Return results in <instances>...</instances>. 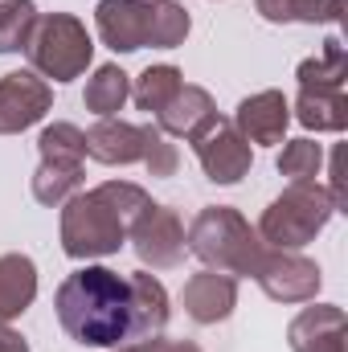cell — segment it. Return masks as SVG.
Returning <instances> with one entry per match:
<instances>
[{
    "mask_svg": "<svg viewBox=\"0 0 348 352\" xmlns=\"http://www.w3.org/2000/svg\"><path fill=\"white\" fill-rule=\"evenodd\" d=\"M54 307L74 344H90V349L131 344V291L127 278L111 266L74 270L58 287Z\"/></svg>",
    "mask_w": 348,
    "mask_h": 352,
    "instance_id": "1",
    "label": "cell"
},
{
    "mask_svg": "<svg viewBox=\"0 0 348 352\" xmlns=\"http://www.w3.org/2000/svg\"><path fill=\"white\" fill-rule=\"evenodd\" d=\"M152 209V197L131 180H107L90 192H74L62 209V250L78 263L115 254L131 226Z\"/></svg>",
    "mask_w": 348,
    "mask_h": 352,
    "instance_id": "2",
    "label": "cell"
},
{
    "mask_svg": "<svg viewBox=\"0 0 348 352\" xmlns=\"http://www.w3.org/2000/svg\"><path fill=\"white\" fill-rule=\"evenodd\" d=\"M184 246L209 266V270H221V274H250L259 270L262 254H266V242L259 238V230H250V221L230 209V205H209L193 217V226L184 230Z\"/></svg>",
    "mask_w": 348,
    "mask_h": 352,
    "instance_id": "3",
    "label": "cell"
},
{
    "mask_svg": "<svg viewBox=\"0 0 348 352\" xmlns=\"http://www.w3.org/2000/svg\"><path fill=\"white\" fill-rule=\"evenodd\" d=\"M332 213H336V201L320 180L287 184V192L266 205L259 221V238L274 250H299L332 221Z\"/></svg>",
    "mask_w": 348,
    "mask_h": 352,
    "instance_id": "4",
    "label": "cell"
},
{
    "mask_svg": "<svg viewBox=\"0 0 348 352\" xmlns=\"http://www.w3.org/2000/svg\"><path fill=\"white\" fill-rule=\"evenodd\" d=\"M25 54H29L33 74L54 78V82H74L94 58V41L78 16L45 12V16H37L33 33L25 41Z\"/></svg>",
    "mask_w": 348,
    "mask_h": 352,
    "instance_id": "5",
    "label": "cell"
},
{
    "mask_svg": "<svg viewBox=\"0 0 348 352\" xmlns=\"http://www.w3.org/2000/svg\"><path fill=\"white\" fill-rule=\"evenodd\" d=\"M188 144H193V152H197L201 173L209 176L213 184H238L242 176L250 173L254 152H250V144L238 135V127H234L230 119H221V115H213Z\"/></svg>",
    "mask_w": 348,
    "mask_h": 352,
    "instance_id": "6",
    "label": "cell"
},
{
    "mask_svg": "<svg viewBox=\"0 0 348 352\" xmlns=\"http://www.w3.org/2000/svg\"><path fill=\"white\" fill-rule=\"evenodd\" d=\"M254 278L274 303H312L324 283L320 266L295 250H266Z\"/></svg>",
    "mask_w": 348,
    "mask_h": 352,
    "instance_id": "7",
    "label": "cell"
},
{
    "mask_svg": "<svg viewBox=\"0 0 348 352\" xmlns=\"http://www.w3.org/2000/svg\"><path fill=\"white\" fill-rule=\"evenodd\" d=\"M131 246L140 254V263L152 270H168L184 258V221L176 217L168 205H152L135 226H131Z\"/></svg>",
    "mask_w": 348,
    "mask_h": 352,
    "instance_id": "8",
    "label": "cell"
},
{
    "mask_svg": "<svg viewBox=\"0 0 348 352\" xmlns=\"http://www.w3.org/2000/svg\"><path fill=\"white\" fill-rule=\"evenodd\" d=\"M54 90L33 70H12L0 78V135H17L45 119Z\"/></svg>",
    "mask_w": 348,
    "mask_h": 352,
    "instance_id": "9",
    "label": "cell"
},
{
    "mask_svg": "<svg viewBox=\"0 0 348 352\" xmlns=\"http://www.w3.org/2000/svg\"><path fill=\"white\" fill-rule=\"evenodd\" d=\"M148 12L152 0H98L94 8V25L102 45H111L115 54H135L148 45Z\"/></svg>",
    "mask_w": 348,
    "mask_h": 352,
    "instance_id": "10",
    "label": "cell"
},
{
    "mask_svg": "<svg viewBox=\"0 0 348 352\" xmlns=\"http://www.w3.org/2000/svg\"><path fill=\"white\" fill-rule=\"evenodd\" d=\"M291 352H348V316L336 303L303 307L287 328Z\"/></svg>",
    "mask_w": 348,
    "mask_h": 352,
    "instance_id": "11",
    "label": "cell"
},
{
    "mask_svg": "<svg viewBox=\"0 0 348 352\" xmlns=\"http://www.w3.org/2000/svg\"><path fill=\"white\" fill-rule=\"evenodd\" d=\"M180 303H184V311H188L193 324H205V328L221 324L238 307V278L221 274V270H201V274H193L184 283Z\"/></svg>",
    "mask_w": 348,
    "mask_h": 352,
    "instance_id": "12",
    "label": "cell"
},
{
    "mask_svg": "<svg viewBox=\"0 0 348 352\" xmlns=\"http://www.w3.org/2000/svg\"><path fill=\"white\" fill-rule=\"evenodd\" d=\"M230 123L238 127L246 144H283V131L291 123V102L283 98V90H259L242 98Z\"/></svg>",
    "mask_w": 348,
    "mask_h": 352,
    "instance_id": "13",
    "label": "cell"
},
{
    "mask_svg": "<svg viewBox=\"0 0 348 352\" xmlns=\"http://www.w3.org/2000/svg\"><path fill=\"white\" fill-rule=\"evenodd\" d=\"M127 291H131V344L148 340V336H160L164 324H168L164 283L148 270H135V274H127Z\"/></svg>",
    "mask_w": 348,
    "mask_h": 352,
    "instance_id": "14",
    "label": "cell"
},
{
    "mask_svg": "<svg viewBox=\"0 0 348 352\" xmlns=\"http://www.w3.org/2000/svg\"><path fill=\"white\" fill-rule=\"evenodd\" d=\"M87 135V156L98 164H140L144 156V127L123 119H98Z\"/></svg>",
    "mask_w": 348,
    "mask_h": 352,
    "instance_id": "15",
    "label": "cell"
},
{
    "mask_svg": "<svg viewBox=\"0 0 348 352\" xmlns=\"http://www.w3.org/2000/svg\"><path fill=\"white\" fill-rule=\"evenodd\" d=\"M217 115V107H213V94L205 87H184L173 94V102L156 115V127L164 131V135H180V140H193L209 119Z\"/></svg>",
    "mask_w": 348,
    "mask_h": 352,
    "instance_id": "16",
    "label": "cell"
},
{
    "mask_svg": "<svg viewBox=\"0 0 348 352\" xmlns=\"http://www.w3.org/2000/svg\"><path fill=\"white\" fill-rule=\"evenodd\" d=\"M37 299V266L29 254H0V324H12Z\"/></svg>",
    "mask_w": 348,
    "mask_h": 352,
    "instance_id": "17",
    "label": "cell"
},
{
    "mask_svg": "<svg viewBox=\"0 0 348 352\" xmlns=\"http://www.w3.org/2000/svg\"><path fill=\"white\" fill-rule=\"evenodd\" d=\"M299 90H345L348 78V50L340 37H328L324 50L307 62H299Z\"/></svg>",
    "mask_w": 348,
    "mask_h": 352,
    "instance_id": "18",
    "label": "cell"
},
{
    "mask_svg": "<svg viewBox=\"0 0 348 352\" xmlns=\"http://www.w3.org/2000/svg\"><path fill=\"white\" fill-rule=\"evenodd\" d=\"M295 119L312 131H345L348 127V98L345 90H299Z\"/></svg>",
    "mask_w": 348,
    "mask_h": 352,
    "instance_id": "19",
    "label": "cell"
},
{
    "mask_svg": "<svg viewBox=\"0 0 348 352\" xmlns=\"http://www.w3.org/2000/svg\"><path fill=\"white\" fill-rule=\"evenodd\" d=\"M74 192H83V160H41L33 173V197L41 205H66Z\"/></svg>",
    "mask_w": 348,
    "mask_h": 352,
    "instance_id": "20",
    "label": "cell"
},
{
    "mask_svg": "<svg viewBox=\"0 0 348 352\" xmlns=\"http://www.w3.org/2000/svg\"><path fill=\"white\" fill-rule=\"evenodd\" d=\"M127 98H131V78H127L119 66H98L94 78L87 82V94H83L87 111L98 115V119H115Z\"/></svg>",
    "mask_w": 348,
    "mask_h": 352,
    "instance_id": "21",
    "label": "cell"
},
{
    "mask_svg": "<svg viewBox=\"0 0 348 352\" xmlns=\"http://www.w3.org/2000/svg\"><path fill=\"white\" fill-rule=\"evenodd\" d=\"M180 87H184V78H180V70H176V66H148V70L135 78L131 98H135V107H140V111L160 115V111L173 102V94Z\"/></svg>",
    "mask_w": 348,
    "mask_h": 352,
    "instance_id": "22",
    "label": "cell"
},
{
    "mask_svg": "<svg viewBox=\"0 0 348 352\" xmlns=\"http://www.w3.org/2000/svg\"><path fill=\"white\" fill-rule=\"evenodd\" d=\"M188 37V12L173 4V0H152V12H148V45L156 50H176L184 45Z\"/></svg>",
    "mask_w": 348,
    "mask_h": 352,
    "instance_id": "23",
    "label": "cell"
},
{
    "mask_svg": "<svg viewBox=\"0 0 348 352\" xmlns=\"http://www.w3.org/2000/svg\"><path fill=\"white\" fill-rule=\"evenodd\" d=\"M33 25H37V4L33 0H0V54L25 50Z\"/></svg>",
    "mask_w": 348,
    "mask_h": 352,
    "instance_id": "24",
    "label": "cell"
},
{
    "mask_svg": "<svg viewBox=\"0 0 348 352\" xmlns=\"http://www.w3.org/2000/svg\"><path fill=\"white\" fill-rule=\"evenodd\" d=\"M324 168V148L316 140H291L283 152H279V173L287 176L291 184H307L316 180Z\"/></svg>",
    "mask_w": 348,
    "mask_h": 352,
    "instance_id": "25",
    "label": "cell"
},
{
    "mask_svg": "<svg viewBox=\"0 0 348 352\" xmlns=\"http://www.w3.org/2000/svg\"><path fill=\"white\" fill-rule=\"evenodd\" d=\"M41 160H87V135L74 123H50L37 140Z\"/></svg>",
    "mask_w": 348,
    "mask_h": 352,
    "instance_id": "26",
    "label": "cell"
},
{
    "mask_svg": "<svg viewBox=\"0 0 348 352\" xmlns=\"http://www.w3.org/2000/svg\"><path fill=\"white\" fill-rule=\"evenodd\" d=\"M140 164L152 176H176V168H180L176 144H168V135H164L156 123L144 127V156H140Z\"/></svg>",
    "mask_w": 348,
    "mask_h": 352,
    "instance_id": "27",
    "label": "cell"
},
{
    "mask_svg": "<svg viewBox=\"0 0 348 352\" xmlns=\"http://www.w3.org/2000/svg\"><path fill=\"white\" fill-rule=\"evenodd\" d=\"M345 16V0H299L295 4V21L303 25H336Z\"/></svg>",
    "mask_w": 348,
    "mask_h": 352,
    "instance_id": "28",
    "label": "cell"
},
{
    "mask_svg": "<svg viewBox=\"0 0 348 352\" xmlns=\"http://www.w3.org/2000/svg\"><path fill=\"white\" fill-rule=\"evenodd\" d=\"M115 352H201L193 340H160V336H148V340H135V344H119Z\"/></svg>",
    "mask_w": 348,
    "mask_h": 352,
    "instance_id": "29",
    "label": "cell"
},
{
    "mask_svg": "<svg viewBox=\"0 0 348 352\" xmlns=\"http://www.w3.org/2000/svg\"><path fill=\"white\" fill-rule=\"evenodd\" d=\"M254 4H259V12L266 21L287 25V21H295V4H299V0H254Z\"/></svg>",
    "mask_w": 348,
    "mask_h": 352,
    "instance_id": "30",
    "label": "cell"
},
{
    "mask_svg": "<svg viewBox=\"0 0 348 352\" xmlns=\"http://www.w3.org/2000/svg\"><path fill=\"white\" fill-rule=\"evenodd\" d=\"M0 352H29V344H25L21 332H12L8 324H0Z\"/></svg>",
    "mask_w": 348,
    "mask_h": 352,
    "instance_id": "31",
    "label": "cell"
}]
</instances>
